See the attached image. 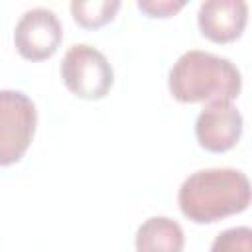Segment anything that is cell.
Segmentation results:
<instances>
[{
  "instance_id": "6da1fadb",
  "label": "cell",
  "mask_w": 252,
  "mask_h": 252,
  "mask_svg": "<svg viewBox=\"0 0 252 252\" xmlns=\"http://www.w3.org/2000/svg\"><path fill=\"white\" fill-rule=\"evenodd\" d=\"M177 205L191 222H217L248 209L250 181L244 171L232 167L199 169L181 183Z\"/></svg>"
},
{
  "instance_id": "7a4b0ae2",
  "label": "cell",
  "mask_w": 252,
  "mask_h": 252,
  "mask_svg": "<svg viewBox=\"0 0 252 252\" xmlns=\"http://www.w3.org/2000/svg\"><path fill=\"white\" fill-rule=\"evenodd\" d=\"M167 87L183 104L232 102L242 91V75L226 57L189 49L171 65Z\"/></svg>"
},
{
  "instance_id": "3957f363",
  "label": "cell",
  "mask_w": 252,
  "mask_h": 252,
  "mask_svg": "<svg viewBox=\"0 0 252 252\" xmlns=\"http://www.w3.org/2000/svg\"><path fill=\"white\" fill-rule=\"evenodd\" d=\"M65 87L83 100L104 98L114 83V71L102 51L87 43L71 45L59 65Z\"/></svg>"
},
{
  "instance_id": "277c9868",
  "label": "cell",
  "mask_w": 252,
  "mask_h": 252,
  "mask_svg": "<svg viewBox=\"0 0 252 252\" xmlns=\"http://www.w3.org/2000/svg\"><path fill=\"white\" fill-rule=\"evenodd\" d=\"M37 124L33 100L22 91H0V167L18 163L28 152Z\"/></svg>"
},
{
  "instance_id": "5b68a950",
  "label": "cell",
  "mask_w": 252,
  "mask_h": 252,
  "mask_svg": "<svg viewBox=\"0 0 252 252\" xmlns=\"http://www.w3.org/2000/svg\"><path fill=\"white\" fill-rule=\"evenodd\" d=\"M63 28L49 8H32L22 14L14 28V45L28 61L49 59L61 45Z\"/></svg>"
},
{
  "instance_id": "8992f818",
  "label": "cell",
  "mask_w": 252,
  "mask_h": 252,
  "mask_svg": "<svg viewBox=\"0 0 252 252\" xmlns=\"http://www.w3.org/2000/svg\"><path fill=\"white\" fill-rule=\"evenodd\" d=\"M242 128V114L232 102H209L195 120V138L203 150L224 154L238 144Z\"/></svg>"
},
{
  "instance_id": "52a82bcc",
  "label": "cell",
  "mask_w": 252,
  "mask_h": 252,
  "mask_svg": "<svg viewBox=\"0 0 252 252\" xmlns=\"http://www.w3.org/2000/svg\"><path fill=\"white\" fill-rule=\"evenodd\" d=\"M248 24V4L244 0H207L199 6L197 26L213 43L236 41Z\"/></svg>"
},
{
  "instance_id": "ba28073f",
  "label": "cell",
  "mask_w": 252,
  "mask_h": 252,
  "mask_svg": "<svg viewBox=\"0 0 252 252\" xmlns=\"http://www.w3.org/2000/svg\"><path fill=\"white\" fill-rule=\"evenodd\" d=\"M136 252H183L185 232L169 217H150L136 230Z\"/></svg>"
},
{
  "instance_id": "9c48e42d",
  "label": "cell",
  "mask_w": 252,
  "mask_h": 252,
  "mask_svg": "<svg viewBox=\"0 0 252 252\" xmlns=\"http://www.w3.org/2000/svg\"><path fill=\"white\" fill-rule=\"evenodd\" d=\"M120 10L118 0H73L71 14L73 20L85 30H96L112 22Z\"/></svg>"
},
{
  "instance_id": "30bf717a",
  "label": "cell",
  "mask_w": 252,
  "mask_h": 252,
  "mask_svg": "<svg viewBox=\"0 0 252 252\" xmlns=\"http://www.w3.org/2000/svg\"><path fill=\"white\" fill-rule=\"evenodd\" d=\"M209 252H252L250 226H232L217 234Z\"/></svg>"
},
{
  "instance_id": "8fae6325",
  "label": "cell",
  "mask_w": 252,
  "mask_h": 252,
  "mask_svg": "<svg viewBox=\"0 0 252 252\" xmlns=\"http://www.w3.org/2000/svg\"><path fill=\"white\" fill-rule=\"evenodd\" d=\"M138 10L150 18H169L185 8L183 0H138Z\"/></svg>"
}]
</instances>
